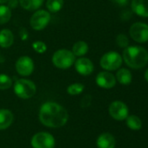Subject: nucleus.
I'll list each match as a JSON object with an SVG mask.
<instances>
[{"label":"nucleus","instance_id":"obj_1","mask_svg":"<svg viewBox=\"0 0 148 148\" xmlns=\"http://www.w3.org/2000/svg\"><path fill=\"white\" fill-rule=\"evenodd\" d=\"M40 122L51 128H58L65 126L69 119L67 110L60 104L54 101H46L39 109Z\"/></svg>","mask_w":148,"mask_h":148},{"label":"nucleus","instance_id":"obj_2","mask_svg":"<svg viewBox=\"0 0 148 148\" xmlns=\"http://www.w3.org/2000/svg\"><path fill=\"white\" fill-rule=\"evenodd\" d=\"M122 59L131 69H140L147 64L148 52L140 46H127L124 49Z\"/></svg>","mask_w":148,"mask_h":148},{"label":"nucleus","instance_id":"obj_3","mask_svg":"<svg viewBox=\"0 0 148 148\" xmlns=\"http://www.w3.org/2000/svg\"><path fill=\"white\" fill-rule=\"evenodd\" d=\"M51 60L56 68L60 69H67L74 64L76 56L71 50L61 49L54 52Z\"/></svg>","mask_w":148,"mask_h":148},{"label":"nucleus","instance_id":"obj_4","mask_svg":"<svg viewBox=\"0 0 148 148\" xmlns=\"http://www.w3.org/2000/svg\"><path fill=\"white\" fill-rule=\"evenodd\" d=\"M13 90L15 95L21 99H30L33 97L37 92L35 83L28 79H18L16 81Z\"/></svg>","mask_w":148,"mask_h":148},{"label":"nucleus","instance_id":"obj_5","mask_svg":"<svg viewBox=\"0 0 148 148\" xmlns=\"http://www.w3.org/2000/svg\"><path fill=\"white\" fill-rule=\"evenodd\" d=\"M122 56L116 51H109L104 54L100 59V66L106 71H114L122 65Z\"/></svg>","mask_w":148,"mask_h":148},{"label":"nucleus","instance_id":"obj_6","mask_svg":"<svg viewBox=\"0 0 148 148\" xmlns=\"http://www.w3.org/2000/svg\"><path fill=\"white\" fill-rule=\"evenodd\" d=\"M51 15L50 12L45 10H37L31 17V27L35 30L44 29L50 23Z\"/></svg>","mask_w":148,"mask_h":148},{"label":"nucleus","instance_id":"obj_7","mask_svg":"<svg viewBox=\"0 0 148 148\" xmlns=\"http://www.w3.org/2000/svg\"><path fill=\"white\" fill-rule=\"evenodd\" d=\"M54 137L47 132H40L33 135L31 138V147L33 148H54Z\"/></svg>","mask_w":148,"mask_h":148},{"label":"nucleus","instance_id":"obj_8","mask_svg":"<svg viewBox=\"0 0 148 148\" xmlns=\"http://www.w3.org/2000/svg\"><path fill=\"white\" fill-rule=\"evenodd\" d=\"M129 33L131 37L137 42L144 43L148 42V24L144 23H134L130 29Z\"/></svg>","mask_w":148,"mask_h":148},{"label":"nucleus","instance_id":"obj_9","mask_svg":"<svg viewBox=\"0 0 148 148\" xmlns=\"http://www.w3.org/2000/svg\"><path fill=\"white\" fill-rule=\"evenodd\" d=\"M109 114L116 121H124L129 115L128 107L120 101H115L109 106Z\"/></svg>","mask_w":148,"mask_h":148},{"label":"nucleus","instance_id":"obj_10","mask_svg":"<svg viewBox=\"0 0 148 148\" xmlns=\"http://www.w3.org/2000/svg\"><path fill=\"white\" fill-rule=\"evenodd\" d=\"M15 69L18 75L22 76H29L34 70L33 60L27 56H23L17 60L15 63Z\"/></svg>","mask_w":148,"mask_h":148},{"label":"nucleus","instance_id":"obj_11","mask_svg":"<svg viewBox=\"0 0 148 148\" xmlns=\"http://www.w3.org/2000/svg\"><path fill=\"white\" fill-rule=\"evenodd\" d=\"M76 71L84 76L90 75L94 70V65L92 62L86 57H79L74 62Z\"/></svg>","mask_w":148,"mask_h":148},{"label":"nucleus","instance_id":"obj_12","mask_svg":"<svg viewBox=\"0 0 148 148\" xmlns=\"http://www.w3.org/2000/svg\"><path fill=\"white\" fill-rule=\"evenodd\" d=\"M96 83L102 88L110 89L116 85V77L109 71H102L97 75Z\"/></svg>","mask_w":148,"mask_h":148},{"label":"nucleus","instance_id":"obj_13","mask_svg":"<svg viewBox=\"0 0 148 148\" xmlns=\"http://www.w3.org/2000/svg\"><path fill=\"white\" fill-rule=\"evenodd\" d=\"M132 10L141 17H148V0H133Z\"/></svg>","mask_w":148,"mask_h":148},{"label":"nucleus","instance_id":"obj_14","mask_svg":"<svg viewBox=\"0 0 148 148\" xmlns=\"http://www.w3.org/2000/svg\"><path fill=\"white\" fill-rule=\"evenodd\" d=\"M116 146V140L113 134L109 133L101 134L97 139L98 148H114Z\"/></svg>","mask_w":148,"mask_h":148},{"label":"nucleus","instance_id":"obj_15","mask_svg":"<svg viewBox=\"0 0 148 148\" xmlns=\"http://www.w3.org/2000/svg\"><path fill=\"white\" fill-rule=\"evenodd\" d=\"M14 42V35L11 30L3 29L0 30V47L3 49L10 48Z\"/></svg>","mask_w":148,"mask_h":148},{"label":"nucleus","instance_id":"obj_16","mask_svg":"<svg viewBox=\"0 0 148 148\" xmlns=\"http://www.w3.org/2000/svg\"><path fill=\"white\" fill-rule=\"evenodd\" d=\"M14 115L8 109H0V130L8 128L13 122Z\"/></svg>","mask_w":148,"mask_h":148},{"label":"nucleus","instance_id":"obj_17","mask_svg":"<svg viewBox=\"0 0 148 148\" xmlns=\"http://www.w3.org/2000/svg\"><path fill=\"white\" fill-rule=\"evenodd\" d=\"M133 75L129 69H120L118 70L116 74V81H118L122 85H129L132 82Z\"/></svg>","mask_w":148,"mask_h":148},{"label":"nucleus","instance_id":"obj_18","mask_svg":"<svg viewBox=\"0 0 148 148\" xmlns=\"http://www.w3.org/2000/svg\"><path fill=\"white\" fill-rule=\"evenodd\" d=\"M43 3L44 0H18V3L23 9L30 11L39 10Z\"/></svg>","mask_w":148,"mask_h":148},{"label":"nucleus","instance_id":"obj_19","mask_svg":"<svg viewBox=\"0 0 148 148\" xmlns=\"http://www.w3.org/2000/svg\"><path fill=\"white\" fill-rule=\"evenodd\" d=\"M88 50H89V47H88V44L85 42L78 41L73 44L72 52L73 53V55L75 56L82 57L83 56H85L88 52Z\"/></svg>","mask_w":148,"mask_h":148},{"label":"nucleus","instance_id":"obj_20","mask_svg":"<svg viewBox=\"0 0 148 148\" xmlns=\"http://www.w3.org/2000/svg\"><path fill=\"white\" fill-rule=\"evenodd\" d=\"M126 120V126L133 131L140 130L142 127V121L137 115H128Z\"/></svg>","mask_w":148,"mask_h":148},{"label":"nucleus","instance_id":"obj_21","mask_svg":"<svg viewBox=\"0 0 148 148\" xmlns=\"http://www.w3.org/2000/svg\"><path fill=\"white\" fill-rule=\"evenodd\" d=\"M11 17V10L9 6L1 4L0 5V24L7 23Z\"/></svg>","mask_w":148,"mask_h":148},{"label":"nucleus","instance_id":"obj_22","mask_svg":"<svg viewBox=\"0 0 148 148\" xmlns=\"http://www.w3.org/2000/svg\"><path fill=\"white\" fill-rule=\"evenodd\" d=\"M64 5V0H47L46 7L47 10L51 13L58 12Z\"/></svg>","mask_w":148,"mask_h":148},{"label":"nucleus","instance_id":"obj_23","mask_svg":"<svg viewBox=\"0 0 148 148\" xmlns=\"http://www.w3.org/2000/svg\"><path fill=\"white\" fill-rule=\"evenodd\" d=\"M85 89V86L82 83H72L68 86L67 88V93L70 95H79L81 93H83Z\"/></svg>","mask_w":148,"mask_h":148},{"label":"nucleus","instance_id":"obj_24","mask_svg":"<svg viewBox=\"0 0 148 148\" xmlns=\"http://www.w3.org/2000/svg\"><path fill=\"white\" fill-rule=\"evenodd\" d=\"M11 86H12L11 78L5 74H0V90L8 89Z\"/></svg>","mask_w":148,"mask_h":148},{"label":"nucleus","instance_id":"obj_25","mask_svg":"<svg viewBox=\"0 0 148 148\" xmlns=\"http://www.w3.org/2000/svg\"><path fill=\"white\" fill-rule=\"evenodd\" d=\"M116 43L118 44L119 47L125 49L127 46H129L128 37L125 34H119L116 37Z\"/></svg>","mask_w":148,"mask_h":148},{"label":"nucleus","instance_id":"obj_26","mask_svg":"<svg viewBox=\"0 0 148 148\" xmlns=\"http://www.w3.org/2000/svg\"><path fill=\"white\" fill-rule=\"evenodd\" d=\"M32 48L38 54H43L47 49L46 44L44 42H42V41H36V42H34L32 43Z\"/></svg>","mask_w":148,"mask_h":148},{"label":"nucleus","instance_id":"obj_27","mask_svg":"<svg viewBox=\"0 0 148 148\" xmlns=\"http://www.w3.org/2000/svg\"><path fill=\"white\" fill-rule=\"evenodd\" d=\"M113 2H114L115 3H117L120 6H125L128 3L127 0H113Z\"/></svg>","mask_w":148,"mask_h":148},{"label":"nucleus","instance_id":"obj_28","mask_svg":"<svg viewBox=\"0 0 148 148\" xmlns=\"http://www.w3.org/2000/svg\"><path fill=\"white\" fill-rule=\"evenodd\" d=\"M145 79L147 80V82H148V69H147V71H146V73H145Z\"/></svg>","mask_w":148,"mask_h":148},{"label":"nucleus","instance_id":"obj_29","mask_svg":"<svg viewBox=\"0 0 148 148\" xmlns=\"http://www.w3.org/2000/svg\"><path fill=\"white\" fill-rule=\"evenodd\" d=\"M8 2H9V0H0V4H4Z\"/></svg>","mask_w":148,"mask_h":148}]
</instances>
